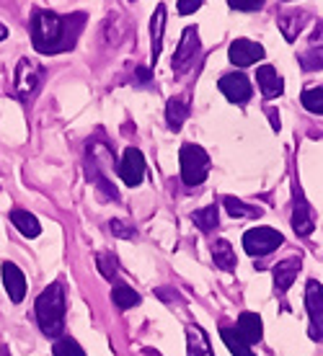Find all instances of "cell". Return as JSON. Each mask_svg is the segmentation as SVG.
Wrapping results in <instances>:
<instances>
[{
    "label": "cell",
    "instance_id": "836d02e7",
    "mask_svg": "<svg viewBox=\"0 0 323 356\" xmlns=\"http://www.w3.org/2000/svg\"><path fill=\"white\" fill-rule=\"evenodd\" d=\"M137 81H140V83L150 81V70H143V67H140V70H137Z\"/></svg>",
    "mask_w": 323,
    "mask_h": 356
},
{
    "label": "cell",
    "instance_id": "2e32d148",
    "mask_svg": "<svg viewBox=\"0 0 323 356\" xmlns=\"http://www.w3.org/2000/svg\"><path fill=\"white\" fill-rule=\"evenodd\" d=\"M212 259H215L217 266L225 268V271H235V266H238L233 245H230V241H225V238L212 243Z\"/></svg>",
    "mask_w": 323,
    "mask_h": 356
},
{
    "label": "cell",
    "instance_id": "e0dca14e",
    "mask_svg": "<svg viewBox=\"0 0 323 356\" xmlns=\"http://www.w3.org/2000/svg\"><path fill=\"white\" fill-rule=\"evenodd\" d=\"M187 116H189V101L184 96L171 98L168 104H166V119H168V127L173 132H179L181 127H184Z\"/></svg>",
    "mask_w": 323,
    "mask_h": 356
},
{
    "label": "cell",
    "instance_id": "5b68a950",
    "mask_svg": "<svg viewBox=\"0 0 323 356\" xmlns=\"http://www.w3.org/2000/svg\"><path fill=\"white\" fill-rule=\"evenodd\" d=\"M199 54V31L194 26L184 29V36H181L179 47H176V54H173V63L171 67L176 72H187Z\"/></svg>",
    "mask_w": 323,
    "mask_h": 356
},
{
    "label": "cell",
    "instance_id": "ac0fdd59",
    "mask_svg": "<svg viewBox=\"0 0 323 356\" xmlns=\"http://www.w3.org/2000/svg\"><path fill=\"white\" fill-rule=\"evenodd\" d=\"M225 209H228V214L230 217H235V220H256V217H261V207H253V204H246V202H241V199H235V196H225L223 199Z\"/></svg>",
    "mask_w": 323,
    "mask_h": 356
},
{
    "label": "cell",
    "instance_id": "d590c367",
    "mask_svg": "<svg viewBox=\"0 0 323 356\" xmlns=\"http://www.w3.org/2000/svg\"><path fill=\"white\" fill-rule=\"evenodd\" d=\"M6 36H8V29H6V26H3V24H0V42H3Z\"/></svg>",
    "mask_w": 323,
    "mask_h": 356
},
{
    "label": "cell",
    "instance_id": "30bf717a",
    "mask_svg": "<svg viewBox=\"0 0 323 356\" xmlns=\"http://www.w3.org/2000/svg\"><path fill=\"white\" fill-rule=\"evenodd\" d=\"M228 60L238 67H249L264 60V47L251 42V39H235L233 44L228 47Z\"/></svg>",
    "mask_w": 323,
    "mask_h": 356
},
{
    "label": "cell",
    "instance_id": "4316f807",
    "mask_svg": "<svg viewBox=\"0 0 323 356\" xmlns=\"http://www.w3.org/2000/svg\"><path fill=\"white\" fill-rule=\"evenodd\" d=\"M52 351H54V356H86V351H83L72 339H60L54 343Z\"/></svg>",
    "mask_w": 323,
    "mask_h": 356
},
{
    "label": "cell",
    "instance_id": "9c48e42d",
    "mask_svg": "<svg viewBox=\"0 0 323 356\" xmlns=\"http://www.w3.org/2000/svg\"><path fill=\"white\" fill-rule=\"evenodd\" d=\"M119 176L127 186H140L145 176V158L137 147H127L125 155H122V163H119Z\"/></svg>",
    "mask_w": 323,
    "mask_h": 356
},
{
    "label": "cell",
    "instance_id": "d6986e66",
    "mask_svg": "<svg viewBox=\"0 0 323 356\" xmlns=\"http://www.w3.org/2000/svg\"><path fill=\"white\" fill-rule=\"evenodd\" d=\"M10 222L16 225V230L24 235V238H36L39 232H42V227H39V222H36L34 214H29L26 209H13L10 212Z\"/></svg>",
    "mask_w": 323,
    "mask_h": 356
},
{
    "label": "cell",
    "instance_id": "e575fe53",
    "mask_svg": "<svg viewBox=\"0 0 323 356\" xmlns=\"http://www.w3.org/2000/svg\"><path fill=\"white\" fill-rule=\"evenodd\" d=\"M269 119H271V127H274V129H279V114L269 111Z\"/></svg>",
    "mask_w": 323,
    "mask_h": 356
},
{
    "label": "cell",
    "instance_id": "ba28073f",
    "mask_svg": "<svg viewBox=\"0 0 323 356\" xmlns=\"http://www.w3.org/2000/svg\"><path fill=\"white\" fill-rule=\"evenodd\" d=\"M39 78H42V67L36 60H29L24 57L16 67V83H13V90H16L18 98H29L34 93V88L39 86Z\"/></svg>",
    "mask_w": 323,
    "mask_h": 356
},
{
    "label": "cell",
    "instance_id": "8fae6325",
    "mask_svg": "<svg viewBox=\"0 0 323 356\" xmlns=\"http://www.w3.org/2000/svg\"><path fill=\"white\" fill-rule=\"evenodd\" d=\"M0 271H3L6 292H8L10 300L18 305L24 297H26V276H24V271H21L16 264H10V261H6V264L0 266Z\"/></svg>",
    "mask_w": 323,
    "mask_h": 356
},
{
    "label": "cell",
    "instance_id": "7402d4cb",
    "mask_svg": "<svg viewBox=\"0 0 323 356\" xmlns=\"http://www.w3.org/2000/svg\"><path fill=\"white\" fill-rule=\"evenodd\" d=\"M111 300H114V305H117L119 310H129V307L140 305V294H137L132 286L114 284V289H111Z\"/></svg>",
    "mask_w": 323,
    "mask_h": 356
},
{
    "label": "cell",
    "instance_id": "f546056e",
    "mask_svg": "<svg viewBox=\"0 0 323 356\" xmlns=\"http://www.w3.org/2000/svg\"><path fill=\"white\" fill-rule=\"evenodd\" d=\"M109 227H111V232H114V235H119V238H135V235H137L135 227H127L125 220H111V225H109Z\"/></svg>",
    "mask_w": 323,
    "mask_h": 356
},
{
    "label": "cell",
    "instance_id": "8992f818",
    "mask_svg": "<svg viewBox=\"0 0 323 356\" xmlns=\"http://www.w3.org/2000/svg\"><path fill=\"white\" fill-rule=\"evenodd\" d=\"M220 90H223V96L230 101V104H249V98H251L253 88H251V81H249V75H243V72H228L220 78Z\"/></svg>",
    "mask_w": 323,
    "mask_h": 356
},
{
    "label": "cell",
    "instance_id": "83f0119b",
    "mask_svg": "<svg viewBox=\"0 0 323 356\" xmlns=\"http://www.w3.org/2000/svg\"><path fill=\"white\" fill-rule=\"evenodd\" d=\"M99 271L104 279H114L117 276V259L111 256V253H99Z\"/></svg>",
    "mask_w": 323,
    "mask_h": 356
},
{
    "label": "cell",
    "instance_id": "4fadbf2b",
    "mask_svg": "<svg viewBox=\"0 0 323 356\" xmlns=\"http://www.w3.org/2000/svg\"><path fill=\"white\" fill-rule=\"evenodd\" d=\"M256 83H259L264 98H269V101L271 98L282 96V90H285L282 75H279L277 67H271V65H261L259 70H256Z\"/></svg>",
    "mask_w": 323,
    "mask_h": 356
},
{
    "label": "cell",
    "instance_id": "f1b7e54d",
    "mask_svg": "<svg viewBox=\"0 0 323 356\" xmlns=\"http://www.w3.org/2000/svg\"><path fill=\"white\" fill-rule=\"evenodd\" d=\"M300 65H303V70H321L323 57L315 52H306L303 57H300Z\"/></svg>",
    "mask_w": 323,
    "mask_h": 356
},
{
    "label": "cell",
    "instance_id": "8d00e7d4",
    "mask_svg": "<svg viewBox=\"0 0 323 356\" xmlns=\"http://www.w3.org/2000/svg\"><path fill=\"white\" fill-rule=\"evenodd\" d=\"M0 356H10V354H8V348H6V346H0Z\"/></svg>",
    "mask_w": 323,
    "mask_h": 356
},
{
    "label": "cell",
    "instance_id": "52a82bcc",
    "mask_svg": "<svg viewBox=\"0 0 323 356\" xmlns=\"http://www.w3.org/2000/svg\"><path fill=\"white\" fill-rule=\"evenodd\" d=\"M306 305L310 315V339H323V284L310 279L306 286Z\"/></svg>",
    "mask_w": 323,
    "mask_h": 356
},
{
    "label": "cell",
    "instance_id": "603a6c76",
    "mask_svg": "<svg viewBox=\"0 0 323 356\" xmlns=\"http://www.w3.org/2000/svg\"><path fill=\"white\" fill-rule=\"evenodd\" d=\"M292 227H295L297 235H310L315 227L313 217H310V212H308V207L303 202H297L295 212H292Z\"/></svg>",
    "mask_w": 323,
    "mask_h": 356
},
{
    "label": "cell",
    "instance_id": "ffe728a7",
    "mask_svg": "<svg viewBox=\"0 0 323 356\" xmlns=\"http://www.w3.org/2000/svg\"><path fill=\"white\" fill-rule=\"evenodd\" d=\"M163 26H166V6H158L153 16V24H150V44H153V65L158 63V54H161L163 47Z\"/></svg>",
    "mask_w": 323,
    "mask_h": 356
},
{
    "label": "cell",
    "instance_id": "9a60e30c",
    "mask_svg": "<svg viewBox=\"0 0 323 356\" xmlns=\"http://www.w3.org/2000/svg\"><path fill=\"white\" fill-rule=\"evenodd\" d=\"M187 354L189 356H215L207 333L199 325H187Z\"/></svg>",
    "mask_w": 323,
    "mask_h": 356
},
{
    "label": "cell",
    "instance_id": "d4e9b609",
    "mask_svg": "<svg viewBox=\"0 0 323 356\" xmlns=\"http://www.w3.org/2000/svg\"><path fill=\"white\" fill-rule=\"evenodd\" d=\"M303 24H306V16H303V13H287V16L279 18V29H282V34H285L287 42H295V36H297V31L303 29Z\"/></svg>",
    "mask_w": 323,
    "mask_h": 356
},
{
    "label": "cell",
    "instance_id": "6da1fadb",
    "mask_svg": "<svg viewBox=\"0 0 323 356\" xmlns=\"http://www.w3.org/2000/svg\"><path fill=\"white\" fill-rule=\"evenodd\" d=\"M81 24V13L70 21L60 13H52V10H36L31 18V44L42 54L65 52L75 44V34H78Z\"/></svg>",
    "mask_w": 323,
    "mask_h": 356
},
{
    "label": "cell",
    "instance_id": "3957f363",
    "mask_svg": "<svg viewBox=\"0 0 323 356\" xmlns=\"http://www.w3.org/2000/svg\"><path fill=\"white\" fill-rule=\"evenodd\" d=\"M181 181L187 186H199L210 173V155L199 145H184L179 152Z\"/></svg>",
    "mask_w": 323,
    "mask_h": 356
},
{
    "label": "cell",
    "instance_id": "4dcf8cb0",
    "mask_svg": "<svg viewBox=\"0 0 323 356\" xmlns=\"http://www.w3.org/2000/svg\"><path fill=\"white\" fill-rule=\"evenodd\" d=\"M228 6L233 10H259L264 3H261V0H249V3H246V0H230Z\"/></svg>",
    "mask_w": 323,
    "mask_h": 356
},
{
    "label": "cell",
    "instance_id": "484cf974",
    "mask_svg": "<svg viewBox=\"0 0 323 356\" xmlns=\"http://www.w3.org/2000/svg\"><path fill=\"white\" fill-rule=\"evenodd\" d=\"M300 101H303V106H306L310 114H323V88L303 90Z\"/></svg>",
    "mask_w": 323,
    "mask_h": 356
},
{
    "label": "cell",
    "instance_id": "5bb4252c",
    "mask_svg": "<svg viewBox=\"0 0 323 356\" xmlns=\"http://www.w3.org/2000/svg\"><path fill=\"white\" fill-rule=\"evenodd\" d=\"M235 330H238V336H241L249 346H251V343H259L261 336H264L261 318H259V315H253V312H243L241 318H238V325H235Z\"/></svg>",
    "mask_w": 323,
    "mask_h": 356
},
{
    "label": "cell",
    "instance_id": "1f68e13d",
    "mask_svg": "<svg viewBox=\"0 0 323 356\" xmlns=\"http://www.w3.org/2000/svg\"><path fill=\"white\" fill-rule=\"evenodd\" d=\"M202 6V0H179V13L181 16H189L191 10H197Z\"/></svg>",
    "mask_w": 323,
    "mask_h": 356
},
{
    "label": "cell",
    "instance_id": "277c9868",
    "mask_svg": "<svg viewBox=\"0 0 323 356\" xmlns=\"http://www.w3.org/2000/svg\"><path fill=\"white\" fill-rule=\"evenodd\" d=\"M282 243H285L282 232L271 230V227H253V230H249L243 235V248H246L249 256H256V259L267 256L271 250H277Z\"/></svg>",
    "mask_w": 323,
    "mask_h": 356
},
{
    "label": "cell",
    "instance_id": "44dd1931",
    "mask_svg": "<svg viewBox=\"0 0 323 356\" xmlns=\"http://www.w3.org/2000/svg\"><path fill=\"white\" fill-rule=\"evenodd\" d=\"M220 336H223L225 346H228V351H230L233 356H253L251 346L238 336V330L235 328H220Z\"/></svg>",
    "mask_w": 323,
    "mask_h": 356
},
{
    "label": "cell",
    "instance_id": "cb8c5ba5",
    "mask_svg": "<svg viewBox=\"0 0 323 356\" xmlns=\"http://www.w3.org/2000/svg\"><path fill=\"white\" fill-rule=\"evenodd\" d=\"M191 220H194V225H197L202 232H212L217 227V207L210 204V207H205V209H197V212L191 214Z\"/></svg>",
    "mask_w": 323,
    "mask_h": 356
},
{
    "label": "cell",
    "instance_id": "d6a6232c",
    "mask_svg": "<svg viewBox=\"0 0 323 356\" xmlns=\"http://www.w3.org/2000/svg\"><path fill=\"white\" fill-rule=\"evenodd\" d=\"M313 44H323V21L315 26V34H313Z\"/></svg>",
    "mask_w": 323,
    "mask_h": 356
},
{
    "label": "cell",
    "instance_id": "7a4b0ae2",
    "mask_svg": "<svg viewBox=\"0 0 323 356\" xmlns=\"http://www.w3.org/2000/svg\"><path fill=\"white\" fill-rule=\"evenodd\" d=\"M34 310H36V321L42 325V333L57 339L65 328V310H68L63 284L54 282V284L47 286L45 292L36 297Z\"/></svg>",
    "mask_w": 323,
    "mask_h": 356
},
{
    "label": "cell",
    "instance_id": "7c38bea8",
    "mask_svg": "<svg viewBox=\"0 0 323 356\" xmlns=\"http://www.w3.org/2000/svg\"><path fill=\"white\" fill-rule=\"evenodd\" d=\"M300 266H303V259L300 256H290V259L279 261L277 266H274V289L279 294H285L292 286V282L297 279L300 274Z\"/></svg>",
    "mask_w": 323,
    "mask_h": 356
}]
</instances>
